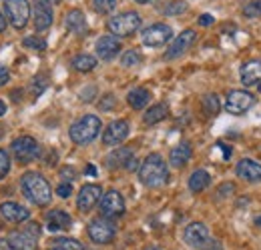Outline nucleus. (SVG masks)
Returning <instances> with one entry per match:
<instances>
[{"instance_id":"1","label":"nucleus","mask_w":261,"mask_h":250,"mask_svg":"<svg viewBox=\"0 0 261 250\" xmlns=\"http://www.w3.org/2000/svg\"><path fill=\"white\" fill-rule=\"evenodd\" d=\"M139 180L147 188H161L169 182V168L161 154L153 152L139 166Z\"/></svg>"},{"instance_id":"2","label":"nucleus","mask_w":261,"mask_h":250,"mask_svg":"<svg viewBox=\"0 0 261 250\" xmlns=\"http://www.w3.org/2000/svg\"><path fill=\"white\" fill-rule=\"evenodd\" d=\"M20 186H22V194L36 206H46L50 202V198H53V190H50L48 180L38 172L22 174Z\"/></svg>"},{"instance_id":"3","label":"nucleus","mask_w":261,"mask_h":250,"mask_svg":"<svg viewBox=\"0 0 261 250\" xmlns=\"http://www.w3.org/2000/svg\"><path fill=\"white\" fill-rule=\"evenodd\" d=\"M183 240L187 246L195 250H221L219 240L211 238V232L203 222H191L183 230Z\"/></svg>"},{"instance_id":"4","label":"nucleus","mask_w":261,"mask_h":250,"mask_svg":"<svg viewBox=\"0 0 261 250\" xmlns=\"http://www.w3.org/2000/svg\"><path fill=\"white\" fill-rule=\"evenodd\" d=\"M100 128H102L100 118L95 116V114H87V116L79 118L74 124L70 126L68 136H70V140L74 144H89L100 134Z\"/></svg>"},{"instance_id":"5","label":"nucleus","mask_w":261,"mask_h":250,"mask_svg":"<svg viewBox=\"0 0 261 250\" xmlns=\"http://www.w3.org/2000/svg\"><path fill=\"white\" fill-rule=\"evenodd\" d=\"M38 236H40V224L29 222L24 228L10 232L8 242H10L12 250H36L38 248Z\"/></svg>"},{"instance_id":"6","label":"nucleus","mask_w":261,"mask_h":250,"mask_svg":"<svg viewBox=\"0 0 261 250\" xmlns=\"http://www.w3.org/2000/svg\"><path fill=\"white\" fill-rule=\"evenodd\" d=\"M4 12H6L10 24L16 30H22L31 18V4H29V0H4Z\"/></svg>"},{"instance_id":"7","label":"nucleus","mask_w":261,"mask_h":250,"mask_svg":"<svg viewBox=\"0 0 261 250\" xmlns=\"http://www.w3.org/2000/svg\"><path fill=\"white\" fill-rule=\"evenodd\" d=\"M12 154L20 164H31L40 157V144L33 136H18L12 142Z\"/></svg>"},{"instance_id":"8","label":"nucleus","mask_w":261,"mask_h":250,"mask_svg":"<svg viewBox=\"0 0 261 250\" xmlns=\"http://www.w3.org/2000/svg\"><path fill=\"white\" fill-rule=\"evenodd\" d=\"M141 28V16L137 12H123L109 20V30L115 36H130Z\"/></svg>"},{"instance_id":"9","label":"nucleus","mask_w":261,"mask_h":250,"mask_svg":"<svg viewBox=\"0 0 261 250\" xmlns=\"http://www.w3.org/2000/svg\"><path fill=\"white\" fill-rule=\"evenodd\" d=\"M87 232H89V236H91L93 242H97V244H109V242L115 238L117 228H115V224L111 222V218L100 216V218H95L89 222Z\"/></svg>"},{"instance_id":"10","label":"nucleus","mask_w":261,"mask_h":250,"mask_svg":"<svg viewBox=\"0 0 261 250\" xmlns=\"http://www.w3.org/2000/svg\"><path fill=\"white\" fill-rule=\"evenodd\" d=\"M98 210H100V216L105 218H117L125 212V198L121 196V192L109 190L105 196H100Z\"/></svg>"},{"instance_id":"11","label":"nucleus","mask_w":261,"mask_h":250,"mask_svg":"<svg viewBox=\"0 0 261 250\" xmlns=\"http://www.w3.org/2000/svg\"><path fill=\"white\" fill-rule=\"evenodd\" d=\"M173 38V30L171 26H167L163 22H157V24H151L149 28L141 32V40L145 46H151V48H159L165 46L169 40Z\"/></svg>"},{"instance_id":"12","label":"nucleus","mask_w":261,"mask_h":250,"mask_svg":"<svg viewBox=\"0 0 261 250\" xmlns=\"http://www.w3.org/2000/svg\"><path fill=\"white\" fill-rule=\"evenodd\" d=\"M255 104L253 94L247 90H231L225 100V110L231 114H245Z\"/></svg>"},{"instance_id":"13","label":"nucleus","mask_w":261,"mask_h":250,"mask_svg":"<svg viewBox=\"0 0 261 250\" xmlns=\"http://www.w3.org/2000/svg\"><path fill=\"white\" fill-rule=\"evenodd\" d=\"M197 40V32L195 30H183L175 40H173V44L167 48V52H165V60H173V58H179L181 54H185L191 46H193V42Z\"/></svg>"},{"instance_id":"14","label":"nucleus","mask_w":261,"mask_h":250,"mask_svg":"<svg viewBox=\"0 0 261 250\" xmlns=\"http://www.w3.org/2000/svg\"><path fill=\"white\" fill-rule=\"evenodd\" d=\"M100 196H102V188L98 186V184H85V186L81 188L79 196H76L79 210H83V212L93 210L97 206V202L100 200Z\"/></svg>"},{"instance_id":"15","label":"nucleus","mask_w":261,"mask_h":250,"mask_svg":"<svg viewBox=\"0 0 261 250\" xmlns=\"http://www.w3.org/2000/svg\"><path fill=\"white\" fill-rule=\"evenodd\" d=\"M129 136V122L127 120H115L105 128L102 132V144L107 146H117Z\"/></svg>"},{"instance_id":"16","label":"nucleus","mask_w":261,"mask_h":250,"mask_svg":"<svg viewBox=\"0 0 261 250\" xmlns=\"http://www.w3.org/2000/svg\"><path fill=\"white\" fill-rule=\"evenodd\" d=\"M95 50H97L98 58H102V60H113V58L121 52V40H119V36H115V34H105V36H100L97 40Z\"/></svg>"},{"instance_id":"17","label":"nucleus","mask_w":261,"mask_h":250,"mask_svg":"<svg viewBox=\"0 0 261 250\" xmlns=\"http://www.w3.org/2000/svg\"><path fill=\"white\" fill-rule=\"evenodd\" d=\"M237 176L245 182H251V184H257L261 182V164L251 160V158H243L237 162V168H235Z\"/></svg>"},{"instance_id":"18","label":"nucleus","mask_w":261,"mask_h":250,"mask_svg":"<svg viewBox=\"0 0 261 250\" xmlns=\"http://www.w3.org/2000/svg\"><path fill=\"white\" fill-rule=\"evenodd\" d=\"M53 24V8L46 0H36L34 2V26L36 30H46Z\"/></svg>"},{"instance_id":"19","label":"nucleus","mask_w":261,"mask_h":250,"mask_svg":"<svg viewBox=\"0 0 261 250\" xmlns=\"http://www.w3.org/2000/svg\"><path fill=\"white\" fill-rule=\"evenodd\" d=\"M0 216L8 222H24V220L31 218V212L29 208L20 206L18 202H2L0 204Z\"/></svg>"},{"instance_id":"20","label":"nucleus","mask_w":261,"mask_h":250,"mask_svg":"<svg viewBox=\"0 0 261 250\" xmlns=\"http://www.w3.org/2000/svg\"><path fill=\"white\" fill-rule=\"evenodd\" d=\"M72 226V218H70V214L65 212V210H50L48 214H46V228L50 230V232H59V230H68Z\"/></svg>"},{"instance_id":"21","label":"nucleus","mask_w":261,"mask_h":250,"mask_svg":"<svg viewBox=\"0 0 261 250\" xmlns=\"http://www.w3.org/2000/svg\"><path fill=\"white\" fill-rule=\"evenodd\" d=\"M239 76H241V82L245 86H253V84H259L261 82V60H249L241 66L239 70Z\"/></svg>"},{"instance_id":"22","label":"nucleus","mask_w":261,"mask_h":250,"mask_svg":"<svg viewBox=\"0 0 261 250\" xmlns=\"http://www.w3.org/2000/svg\"><path fill=\"white\" fill-rule=\"evenodd\" d=\"M191 157H193V148H191V144H189V142H179V144L171 150L169 162H171L173 168H183V166L191 160Z\"/></svg>"},{"instance_id":"23","label":"nucleus","mask_w":261,"mask_h":250,"mask_svg":"<svg viewBox=\"0 0 261 250\" xmlns=\"http://www.w3.org/2000/svg\"><path fill=\"white\" fill-rule=\"evenodd\" d=\"M65 24H66V28L72 32V34H76V36H83V34H87V30H89L87 18H85V14H83L81 10H70V12L66 14Z\"/></svg>"},{"instance_id":"24","label":"nucleus","mask_w":261,"mask_h":250,"mask_svg":"<svg viewBox=\"0 0 261 250\" xmlns=\"http://www.w3.org/2000/svg\"><path fill=\"white\" fill-rule=\"evenodd\" d=\"M130 158H133V150L130 148H117V150H113L107 157V166L113 168V170L115 168H127Z\"/></svg>"},{"instance_id":"25","label":"nucleus","mask_w":261,"mask_h":250,"mask_svg":"<svg viewBox=\"0 0 261 250\" xmlns=\"http://www.w3.org/2000/svg\"><path fill=\"white\" fill-rule=\"evenodd\" d=\"M151 100V92L147 88H133L129 94H127V102L130 104V108L135 110H143Z\"/></svg>"},{"instance_id":"26","label":"nucleus","mask_w":261,"mask_h":250,"mask_svg":"<svg viewBox=\"0 0 261 250\" xmlns=\"http://www.w3.org/2000/svg\"><path fill=\"white\" fill-rule=\"evenodd\" d=\"M169 116V106L165 104V102H159V104H153L147 112H145V116H143V120H145V124H157V122H161Z\"/></svg>"},{"instance_id":"27","label":"nucleus","mask_w":261,"mask_h":250,"mask_svg":"<svg viewBox=\"0 0 261 250\" xmlns=\"http://www.w3.org/2000/svg\"><path fill=\"white\" fill-rule=\"evenodd\" d=\"M211 184V174L203 168L195 170L191 176H189V190L191 192H203L205 188Z\"/></svg>"},{"instance_id":"28","label":"nucleus","mask_w":261,"mask_h":250,"mask_svg":"<svg viewBox=\"0 0 261 250\" xmlns=\"http://www.w3.org/2000/svg\"><path fill=\"white\" fill-rule=\"evenodd\" d=\"M72 68L79 72H91L97 68V58L91 54H79L72 58Z\"/></svg>"},{"instance_id":"29","label":"nucleus","mask_w":261,"mask_h":250,"mask_svg":"<svg viewBox=\"0 0 261 250\" xmlns=\"http://www.w3.org/2000/svg\"><path fill=\"white\" fill-rule=\"evenodd\" d=\"M219 108H221V102H219V98H217L215 94H207V96L203 98V110H205L209 116H215V114L219 112Z\"/></svg>"},{"instance_id":"30","label":"nucleus","mask_w":261,"mask_h":250,"mask_svg":"<svg viewBox=\"0 0 261 250\" xmlns=\"http://www.w3.org/2000/svg\"><path fill=\"white\" fill-rule=\"evenodd\" d=\"M143 63V56H141V52H137V50H127L123 56H121V64L123 66H139V64Z\"/></svg>"},{"instance_id":"31","label":"nucleus","mask_w":261,"mask_h":250,"mask_svg":"<svg viewBox=\"0 0 261 250\" xmlns=\"http://www.w3.org/2000/svg\"><path fill=\"white\" fill-rule=\"evenodd\" d=\"M55 246H59V248L63 250H85V246L79 242V240H74V238H55Z\"/></svg>"},{"instance_id":"32","label":"nucleus","mask_w":261,"mask_h":250,"mask_svg":"<svg viewBox=\"0 0 261 250\" xmlns=\"http://www.w3.org/2000/svg\"><path fill=\"white\" fill-rule=\"evenodd\" d=\"M187 8H189L187 2H183V0H175V2H171V4L165 8V14H167V16H179V14H183Z\"/></svg>"},{"instance_id":"33","label":"nucleus","mask_w":261,"mask_h":250,"mask_svg":"<svg viewBox=\"0 0 261 250\" xmlns=\"http://www.w3.org/2000/svg\"><path fill=\"white\" fill-rule=\"evenodd\" d=\"M22 44H24L27 48H31V50H38V52L46 50V42H44L42 38H38V36H27V38L22 40Z\"/></svg>"},{"instance_id":"34","label":"nucleus","mask_w":261,"mask_h":250,"mask_svg":"<svg viewBox=\"0 0 261 250\" xmlns=\"http://www.w3.org/2000/svg\"><path fill=\"white\" fill-rule=\"evenodd\" d=\"M93 6H95V10L100 12V14H109V12L115 10L117 0H93Z\"/></svg>"},{"instance_id":"35","label":"nucleus","mask_w":261,"mask_h":250,"mask_svg":"<svg viewBox=\"0 0 261 250\" xmlns=\"http://www.w3.org/2000/svg\"><path fill=\"white\" fill-rule=\"evenodd\" d=\"M8 172H10V154H8L4 148H0V180H2Z\"/></svg>"},{"instance_id":"36","label":"nucleus","mask_w":261,"mask_h":250,"mask_svg":"<svg viewBox=\"0 0 261 250\" xmlns=\"http://www.w3.org/2000/svg\"><path fill=\"white\" fill-rule=\"evenodd\" d=\"M243 14H245L247 18H257V16H261V2L259 0L249 2V4L243 8Z\"/></svg>"},{"instance_id":"37","label":"nucleus","mask_w":261,"mask_h":250,"mask_svg":"<svg viewBox=\"0 0 261 250\" xmlns=\"http://www.w3.org/2000/svg\"><path fill=\"white\" fill-rule=\"evenodd\" d=\"M113 106H115V96H113V94H107V96L100 100V104H98L100 110H111Z\"/></svg>"},{"instance_id":"38","label":"nucleus","mask_w":261,"mask_h":250,"mask_svg":"<svg viewBox=\"0 0 261 250\" xmlns=\"http://www.w3.org/2000/svg\"><path fill=\"white\" fill-rule=\"evenodd\" d=\"M70 192H72V184H70V182H63V184H59V188H57V194H59L61 198H68Z\"/></svg>"},{"instance_id":"39","label":"nucleus","mask_w":261,"mask_h":250,"mask_svg":"<svg viewBox=\"0 0 261 250\" xmlns=\"http://www.w3.org/2000/svg\"><path fill=\"white\" fill-rule=\"evenodd\" d=\"M233 190H235V184H231V182L223 184V186H219L217 188V198H227Z\"/></svg>"},{"instance_id":"40","label":"nucleus","mask_w":261,"mask_h":250,"mask_svg":"<svg viewBox=\"0 0 261 250\" xmlns=\"http://www.w3.org/2000/svg\"><path fill=\"white\" fill-rule=\"evenodd\" d=\"M46 84H48V82H46V78H42V76H36V78H34V94H40L42 92V90H44V88H46Z\"/></svg>"},{"instance_id":"41","label":"nucleus","mask_w":261,"mask_h":250,"mask_svg":"<svg viewBox=\"0 0 261 250\" xmlns=\"http://www.w3.org/2000/svg\"><path fill=\"white\" fill-rule=\"evenodd\" d=\"M95 94H97V88H95V86H89V88H85V90L81 92V100H83V102H91V100L95 98Z\"/></svg>"},{"instance_id":"42","label":"nucleus","mask_w":261,"mask_h":250,"mask_svg":"<svg viewBox=\"0 0 261 250\" xmlns=\"http://www.w3.org/2000/svg\"><path fill=\"white\" fill-rule=\"evenodd\" d=\"M61 176L65 178L66 182H72V180H74V170H72L70 166H65V168L61 170Z\"/></svg>"},{"instance_id":"43","label":"nucleus","mask_w":261,"mask_h":250,"mask_svg":"<svg viewBox=\"0 0 261 250\" xmlns=\"http://www.w3.org/2000/svg\"><path fill=\"white\" fill-rule=\"evenodd\" d=\"M8 80H10V72H8V68H6V66H2V64H0V86H4Z\"/></svg>"},{"instance_id":"44","label":"nucleus","mask_w":261,"mask_h":250,"mask_svg":"<svg viewBox=\"0 0 261 250\" xmlns=\"http://www.w3.org/2000/svg\"><path fill=\"white\" fill-rule=\"evenodd\" d=\"M199 24H201V26H211V24H213V16H211V14H201Z\"/></svg>"},{"instance_id":"45","label":"nucleus","mask_w":261,"mask_h":250,"mask_svg":"<svg viewBox=\"0 0 261 250\" xmlns=\"http://www.w3.org/2000/svg\"><path fill=\"white\" fill-rule=\"evenodd\" d=\"M0 250H12L10 242H8V238H0Z\"/></svg>"},{"instance_id":"46","label":"nucleus","mask_w":261,"mask_h":250,"mask_svg":"<svg viewBox=\"0 0 261 250\" xmlns=\"http://www.w3.org/2000/svg\"><path fill=\"white\" fill-rule=\"evenodd\" d=\"M219 148H223V154H225V160H229V157H231V148H229V146H225L223 142H219Z\"/></svg>"},{"instance_id":"47","label":"nucleus","mask_w":261,"mask_h":250,"mask_svg":"<svg viewBox=\"0 0 261 250\" xmlns=\"http://www.w3.org/2000/svg\"><path fill=\"white\" fill-rule=\"evenodd\" d=\"M85 172H87V174H91V176H95V174H97V168H95L93 164H89V166L85 168Z\"/></svg>"},{"instance_id":"48","label":"nucleus","mask_w":261,"mask_h":250,"mask_svg":"<svg viewBox=\"0 0 261 250\" xmlns=\"http://www.w3.org/2000/svg\"><path fill=\"white\" fill-rule=\"evenodd\" d=\"M4 28H6V18H4L2 14H0V32L4 30Z\"/></svg>"},{"instance_id":"49","label":"nucleus","mask_w":261,"mask_h":250,"mask_svg":"<svg viewBox=\"0 0 261 250\" xmlns=\"http://www.w3.org/2000/svg\"><path fill=\"white\" fill-rule=\"evenodd\" d=\"M4 114H6V104L0 100V116H4Z\"/></svg>"},{"instance_id":"50","label":"nucleus","mask_w":261,"mask_h":250,"mask_svg":"<svg viewBox=\"0 0 261 250\" xmlns=\"http://www.w3.org/2000/svg\"><path fill=\"white\" fill-rule=\"evenodd\" d=\"M46 2H48V4H59L61 0H46Z\"/></svg>"},{"instance_id":"51","label":"nucleus","mask_w":261,"mask_h":250,"mask_svg":"<svg viewBox=\"0 0 261 250\" xmlns=\"http://www.w3.org/2000/svg\"><path fill=\"white\" fill-rule=\"evenodd\" d=\"M255 224H257V226L261 228V216H257V218H255Z\"/></svg>"},{"instance_id":"52","label":"nucleus","mask_w":261,"mask_h":250,"mask_svg":"<svg viewBox=\"0 0 261 250\" xmlns=\"http://www.w3.org/2000/svg\"><path fill=\"white\" fill-rule=\"evenodd\" d=\"M139 4H147V2H151V0H137Z\"/></svg>"},{"instance_id":"53","label":"nucleus","mask_w":261,"mask_h":250,"mask_svg":"<svg viewBox=\"0 0 261 250\" xmlns=\"http://www.w3.org/2000/svg\"><path fill=\"white\" fill-rule=\"evenodd\" d=\"M53 250H63V248H59V246H55V248H53Z\"/></svg>"},{"instance_id":"54","label":"nucleus","mask_w":261,"mask_h":250,"mask_svg":"<svg viewBox=\"0 0 261 250\" xmlns=\"http://www.w3.org/2000/svg\"><path fill=\"white\" fill-rule=\"evenodd\" d=\"M147 250H159V248H147Z\"/></svg>"}]
</instances>
